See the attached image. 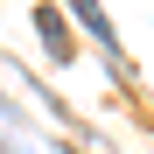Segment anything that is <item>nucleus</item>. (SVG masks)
<instances>
[{"mask_svg": "<svg viewBox=\"0 0 154 154\" xmlns=\"http://www.w3.org/2000/svg\"><path fill=\"white\" fill-rule=\"evenodd\" d=\"M35 28H42V42H49V56L63 63V56H70V35H63V21H56V7H42V14H35Z\"/></svg>", "mask_w": 154, "mask_h": 154, "instance_id": "2", "label": "nucleus"}, {"mask_svg": "<svg viewBox=\"0 0 154 154\" xmlns=\"http://www.w3.org/2000/svg\"><path fill=\"white\" fill-rule=\"evenodd\" d=\"M70 14L84 21V35H91V42H105V49H119V35H112V21L98 14V0H70Z\"/></svg>", "mask_w": 154, "mask_h": 154, "instance_id": "1", "label": "nucleus"}]
</instances>
